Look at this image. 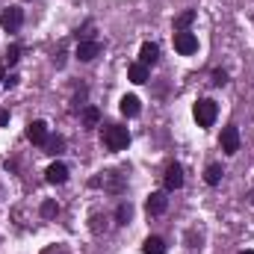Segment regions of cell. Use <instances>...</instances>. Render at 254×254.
I'll list each match as a JSON object with an SVG mask.
<instances>
[{
    "label": "cell",
    "mask_w": 254,
    "mask_h": 254,
    "mask_svg": "<svg viewBox=\"0 0 254 254\" xmlns=\"http://www.w3.org/2000/svg\"><path fill=\"white\" fill-rule=\"evenodd\" d=\"M101 139L110 151H125L130 145V130L125 125H104L101 127Z\"/></svg>",
    "instance_id": "obj_1"
},
{
    "label": "cell",
    "mask_w": 254,
    "mask_h": 254,
    "mask_svg": "<svg viewBox=\"0 0 254 254\" xmlns=\"http://www.w3.org/2000/svg\"><path fill=\"white\" fill-rule=\"evenodd\" d=\"M192 116H195V122H198L201 127H210L213 122H216V116H219V107H216V101H210V98H201V101L195 104Z\"/></svg>",
    "instance_id": "obj_2"
},
{
    "label": "cell",
    "mask_w": 254,
    "mask_h": 254,
    "mask_svg": "<svg viewBox=\"0 0 254 254\" xmlns=\"http://www.w3.org/2000/svg\"><path fill=\"white\" fill-rule=\"evenodd\" d=\"M21 24H24V9H21V6H9V9H3V15H0V27H3L6 33H18Z\"/></svg>",
    "instance_id": "obj_3"
},
{
    "label": "cell",
    "mask_w": 254,
    "mask_h": 254,
    "mask_svg": "<svg viewBox=\"0 0 254 254\" xmlns=\"http://www.w3.org/2000/svg\"><path fill=\"white\" fill-rule=\"evenodd\" d=\"M219 145H222V151L225 154H237L240 151V130L231 125L222 130V136H219Z\"/></svg>",
    "instance_id": "obj_4"
},
{
    "label": "cell",
    "mask_w": 254,
    "mask_h": 254,
    "mask_svg": "<svg viewBox=\"0 0 254 254\" xmlns=\"http://www.w3.org/2000/svg\"><path fill=\"white\" fill-rule=\"evenodd\" d=\"M175 51L178 54H184V57H190L198 51V39L192 36L190 30H184V33H175Z\"/></svg>",
    "instance_id": "obj_5"
},
{
    "label": "cell",
    "mask_w": 254,
    "mask_h": 254,
    "mask_svg": "<svg viewBox=\"0 0 254 254\" xmlns=\"http://www.w3.org/2000/svg\"><path fill=\"white\" fill-rule=\"evenodd\" d=\"M163 184H166V190L175 192L184 187V169L178 166V163H172V166H166V175H163Z\"/></svg>",
    "instance_id": "obj_6"
},
{
    "label": "cell",
    "mask_w": 254,
    "mask_h": 254,
    "mask_svg": "<svg viewBox=\"0 0 254 254\" xmlns=\"http://www.w3.org/2000/svg\"><path fill=\"white\" fill-rule=\"evenodd\" d=\"M98 54H101V42H92V39L80 42V45H77V51H74V57H77L80 63H92Z\"/></svg>",
    "instance_id": "obj_7"
},
{
    "label": "cell",
    "mask_w": 254,
    "mask_h": 254,
    "mask_svg": "<svg viewBox=\"0 0 254 254\" xmlns=\"http://www.w3.org/2000/svg\"><path fill=\"white\" fill-rule=\"evenodd\" d=\"M166 207H169L166 192H151V195H148V201H145L148 216H163V213H166Z\"/></svg>",
    "instance_id": "obj_8"
},
{
    "label": "cell",
    "mask_w": 254,
    "mask_h": 254,
    "mask_svg": "<svg viewBox=\"0 0 254 254\" xmlns=\"http://www.w3.org/2000/svg\"><path fill=\"white\" fill-rule=\"evenodd\" d=\"M27 139H30L33 145H45V142L51 139L48 125H45V122H30V125H27Z\"/></svg>",
    "instance_id": "obj_9"
},
{
    "label": "cell",
    "mask_w": 254,
    "mask_h": 254,
    "mask_svg": "<svg viewBox=\"0 0 254 254\" xmlns=\"http://www.w3.org/2000/svg\"><path fill=\"white\" fill-rule=\"evenodd\" d=\"M45 178H48V184L63 187L65 181H68V166H65V163H51L48 172H45Z\"/></svg>",
    "instance_id": "obj_10"
},
{
    "label": "cell",
    "mask_w": 254,
    "mask_h": 254,
    "mask_svg": "<svg viewBox=\"0 0 254 254\" xmlns=\"http://www.w3.org/2000/svg\"><path fill=\"white\" fill-rule=\"evenodd\" d=\"M157 60H160V48L154 42H145L142 51H139V63L145 65V68H151V65H157Z\"/></svg>",
    "instance_id": "obj_11"
},
{
    "label": "cell",
    "mask_w": 254,
    "mask_h": 254,
    "mask_svg": "<svg viewBox=\"0 0 254 254\" xmlns=\"http://www.w3.org/2000/svg\"><path fill=\"white\" fill-rule=\"evenodd\" d=\"M119 110H122V116L133 119V116H139L142 104H139V98H136V95H125V98H122V104H119Z\"/></svg>",
    "instance_id": "obj_12"
},
{
    "label": "cell",
    "mask_w": 254,
    "mask_h": 254,
    "mask_svg": "<svg viewBox=\"0 0 254 254\" xmlns=\"http://www.w3.org/2000/svg\"><path fill=\"white\" fill-rule=\"evenodd\" d=\"M222 175H225V169H222L219 163H210V166H207V172H204L207 187H219V184H222Z\"/></svg>",
    "instance_id": "obj_13"
},
{
    "label": "cell",
    "mask_w": 254,
    "mask_h": 254,
    "mask_svg": "<svg viewBox=\"0 0 254 254\" xmlns=\"http://www.w3.org/2000/svg\"><path fill=\"white\" fill-rule=\"evenodd\" d=\"M142 252L145 254H166V240L163 237H148L142 243Z\"/></svg>",
    "instance_id": "obj_14"
},
{
    "label": "cell",
    "mask_w": 254,
    "mask_h": 254,
    "mask_svg": "<svg viewBox=\"0 0 254 254\" xmlns=\"http://www.w3.org/2000/svg\"><path fill=\"white\" fill-rule=\"evenodd\" d=\"M127 77H130V83H145V80H148V68L142 63H133L127 68Z\"/></svg>",
    "instance_id": "obj_15"
},
{
    "label": "cell",
    "mask_w": 254,
    "mask_h": 254,
    "mask_svg": "<svg viewBox=\"0 0 254 254\" xmlns=\"http://www.w3.org/2000/svg\"><path fill=\"white\" fill-rule=\"evenodd\" d=\"M192 21H195V9H187V12H181V15L175 18V33H184V30L190 27Z\"/></svg>",
    "instance_id": "obj_16"
},
{
    "label": "cell",
    "mask_w": 254,
    "mask_h": 254,
    "mask_svg": "<svg viewBox=\"0 0 254 254\" xmlns=\"http://www.w3.org/2000/svg\"><path fill=\"white\" fill-rule=\"evenodd\" d=\"M98 122H101V110H98V107H86V110H83V125L98 127Z\"/></svg>",
    "instance_id": "obj_17"
},
{
    "label": "cell",
    "mask_w": 254,
    "mask_h": 254,
    "mask_svg": "<svg viewBox=\"0 0 254 254\" xmlns=\"http://www.w3.org/2000/svg\"><path fill=\"white\" fill-rule=\"evenodd\" d=\"M130 216H133V207H130L127 201H122V204H119V210H116V219H119V225H127V222H130Z\"/></svg>",
    "instance_id": "obj_18"
},
{
    "label": "cell",
    "mask_w": 254,
    "mask_h": 254,
    "mask_svg": "<svg viewBox=\"0 0 254 254\" xmlns=\"http://www.w3.org/2000/svg\"><path fill=\"white\" fill-rule=\"evenodd\" d=\"M45 148H48V154H54V157H57V154H63L65 139H63V136H54V139H48V142H45Z\"/></svg>",
    "instance_id": "obj_19"
},
{
    "label": "cell",
    "mask_w": 254,
    "mask_h": 254,
    "mask_svg": "<svg viewBox=\"0 0 254 254\" xmlns=\"http://www.w3.org/2000/svg\"><path fill=\"white\" fill-rule=\"evenodd\" d=\"M57 213H60V207H57V201H45V204H42V216H45V219H54Z\"/></svg>",
    "instance_id": "obj_20"
},
{
    "label": "cell",
    "mask_w": 254,
    "mask_h": 254,
    "mask_svg": "<svg viewBox=\"0 0 254 254\" xmlns=\"http://www.w3.org/2000/svg\"><path fill=\"white\" fill-rule=\"evenodd\" d=\"M18 60H21V48H18V45H9V48H6V63L15 65Z\"/></svg>",
    "instance_id": "obj_21"
},
{
    "label": "cell",
    "mask_w": 254,
    "mask_h": 254,
    "mask_svg": "<svg viewBox=\"0 0 254 254\" xmlns=\"http://www.w3.org/2000/svg\"><path fill=\"white\" fill-rule=\"evenodd\" d=\"M213 83H216V86H225V83H228V74H225L222 68H219V71H213Z\"/></svg>",
    "instance_id": "obj_22"
},
{
    "label": "cell",
    "mask_w": 254,
    "mask_h": 254,
    "mask_svg": "<svg viewBox=\"0 0 254 254\" xmlns=\"http://www.w3.org/2000/svg\"><path fill=\"white\" fill-rule=\"evenodd\" d=\"M18 80H21L18 74H9V77L3 80V86H6V89H15V86H18Z\"/></svg>",
    "instance_id": "obj_23"
},
{
    "label": "cell",
    "mask_w": 254,
    "mask_h": 254,
    "mask_svg": "<svg viewBox=\"0 0 254 254\" xmlns=\"http://www.w3.org/2000/svg\"><path fill=\"white\" fill-rule=\"evenodd\" d=\"M42 254H68V249L65 246H51V249H45Z\"/></svg>",
    "instance_id": "obj_24"
},
{
    "label": "cell",
    "mask_w": 254,
    "mask_h": 254,
    "mask_svg": "<svg viewBox=\"0 0 254 254\" xmlns=\"http://www.w3.org/2000/svg\"><path fill=\"white\" fill-rule=\"evenodd\" d=\"M9 125V110H0V127Z\"/></svg>",
    "instance_id": "obj_25"
},
{
    "label": "cell",
    "mask_w": 254,
    "mask_h": 254,
    "mask_svg": "<svg viewBox=\"0 0 254 254\" xmlns=\"http://www.w3.org/2000/svg\"><path fill=\"white\" fill-rule=\"evenodd\" d=\"M3 80H6V74H3V65H0V86H3Z\"/></svg>",
    "instance_id": "obj_26"
},
{
    "label": "cell",
    "mask_w": 254,
    "mask_h": 254,
    "mask_svg": "<svg viewBox=\"0 0 254 254\" xmlns=\"http://www.w3.org/2000/svg\"><path fill=\"white\" fill-rule=\"evenodd\" d=\"M240 254H254V252H240Z\"/></svg>",
    "instance_id": "obj_27"
},
{
    "label": "cell",
    "mask_w": 254,
    "mask_h": 254,
    "mask_svg": "<svg viewBox=\"0 0 254 254\" xmlns=\"http://www.w3.org/2000/svg\"><path fill=\"white\" fill-rule=\"evenodd\" d=\"M252 204H254V190H252Z\"/></svg>",
    "instance_id": "obj_28"
}]
</instances>
